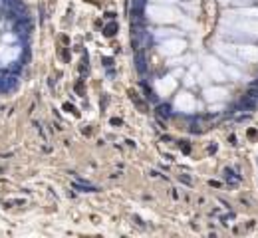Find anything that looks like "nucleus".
I'll use <instances>...</instances> for the list:
<instances>
[{
  "label": "nucleus",
  "instance_id": "nucleus-1",
  "mask_svg": "<svg viewBox=\"0 0 258 238\" xmlns=\"http://www.w3.org/2000/svg\"><path fill=\"white\" fill-rule=\"evenodd\" d=\"M30 28H32V24H30L28 18H18V20H16V32H18V34H22V36L28 34Z\"/></svg>",
  "mask_w": 258,
  "mask_h": 238
},
{
  "label": "nucleus",
  "instance_id": "nucleus-6",
  "mask_svg": "<svg viewBox=\"0 0 258 238\" xmlns=\"http://www.w3.org/2000/svg\"><path fill=\"white\" fill-rule=\"evenodd\" d=\"M159 113L167 117V115H169V107H167V105H161V107H159Z\"/></svg>",
  "mask_w": 258,
  "mask_h": 238
},
{
  "label": "nucleus",
  "instance_id": "nucleus-2",
  "mask_svg": "<svg viewBox=\"0 0 258 238\" xmlns=\"http://www.w3.org/2000/svg\"><path fill=\"white\" fill-rule=\"evenodd\" d=\"M246 97H248V99H252L254 103H258V85L250 87V89L246 91Z\"/></svg>",
  "mask_w": 258,
  "mask_h": 238
},
{
  "label": "nucleus",
  "instance_id": "nucleus-4",
  "mask_svg": "<svg viewBox=\"0 0 258 238\" xmlns=\"http://www.w3.org/2000/svg\"><path fill=\"white\" fill-rule=\"evenodd\" d=\"M74 187H75V189H79V191H95L94 187H90V185H79V183H74Z\"/></svg>",
  "mask_w": 258,
  "mask_h": 238
},
{
  "label": "nucleus",
  "instance_id": "nucleus-7",
  "mask_svg": "<svg viewBox=\"0 0 258 238\" xmlns=\"http://www.w3.org/2000/svg\"><path fill=\"white\" fill-rule=\"evenodd\" d=\"M254 85H258V79H256V81H254Z\"/></svg>",
  "mask_w": 258,
  "mask_h": 238
},
{
  "label": "nucleus",
  "instance_id": "nucleus-5",
  "mask_svg": "<svg viewBox=\"0 0 258 238\" xmlns=\"http://www.w3.org/2000/svg\"><path fill=\"white\" fill-rule=\"evenodd\" d=\"M115 30H117L115 24H109V26L105 28V34H107V36H113V34H115Z\"/></svg>",
  "mask_w": 258,
  "mask_h": 238
},
{
  "label": "nucleus",
  "instance_id": "nucleus-3",
  "mask_svg": "<svg viewBox=\"0 0 258 238\" xmlns=\"http://www.w3.org/2000/svg\"><path fill=\"white\" fill-rule=\"evenodd\" d=\"M137 70H139V72H145V60H143L141 54L137 56Z\"/></svg>",
  "mask_w": 258,
  "mask_h": 238
}]
</instances>
